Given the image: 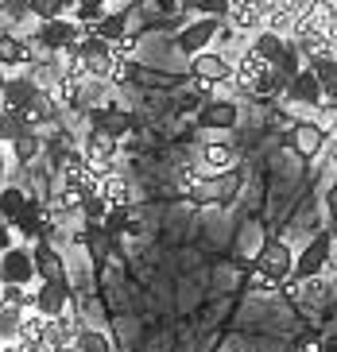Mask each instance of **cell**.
<instances>
[{"label": "cell", "instance_id": "2e32d148", "mask_svg": "<svg viewBox=\"0 0 337 352\" xmlns=\"http://www.w3.org/2000/svg\"><path fill=\"white\" fill-rule=\"evenodd\" d=\"M97 194H101L112 209H128V201H132L128 178H124V175H116L112 166H105V170H101V186H97Z\"/></svg>", "mask_w": 337, "mask_h": 352}, {"label": "cell", "instance_id": "7c38bea8", "mask_svg": "<svg viewBox=\"0 0 337 352\" xmlns=\"http://www.w3.org/2000/svg\"><path fill=\"white\" fill-rule=\"evenodd\" d=\"M43 97V89L35 82H31L28 74H16V78H8L4 82V109H16V113H23V109H31V104Z\"/></svg>", "mask_w": 337, "mask_h": 352}, {"label": "cell", "instance_id": "8fae6325", "mask_svg": "<svg viewBox=\"0 0 337 352\" xmlns=\"http://www.w3.org/2000/svg\"><path fill=\"white\" fill-rule=\"evenodd\" d=\"M82 155L97 166H112V159H116V135L105 132V128H90L82 140Z\"/></svg>", "mask_w": 337, "mask_h": 352}, {"label": "cell", "instance_id": "30bf717a", "mask_svg": "<svg viewBox=\"0 0 337 352\" xmlns=\"http://www.w3.org/2000/svg\"><path fill=\"white\" fill-rule=\"evenodd\" d=\"M236 104L233 101H205L202 109H198V128H205V132H229V128H236Z\"/></svg>", "mask_w": 337, "mask_h": 352}, {"label": "cell", "instance_id": "9c48e42d", "mask_svg": "<svg viewBox=\"0 0 337 352\" xmlns=\"http://www.w3.org/2000/svg\"><path fill=\"white\" fill-rule=\"evenodd\" d=\"M287 144L295 147V155L314 159L318 151H322V147L329 144V135H326V128H322V124L307 120V124H295V128H291V135H287Z\"/></svg>", "mask_w": 337, "mask_h": 352}, {"label": "cell", "instance_id": "4dcf8cb0", "mask_svg": "<svg viewBox=\"0 0 337 352\" xmlns=\"http://www.w3.org/2000/svg\"><path fill=\"white\" fill-rule=\"evenodd\" d=\"M326 213H329V221H337V178L326 186Z\"/></svg>", "mask_w": 337, "mask_h": 352}, {"label": "cell", "instance_id": "5bb4252c", "mask_svg": "<svg viewBox=\"0 0 337 352\" xmlns=\"http://www.w3.org/2000/svg\"><path fill=\"white\" fill-rule=\"evenodd\" d=\"M35 267H39V279L43 283H59L66 279V263H62L59 248H54L51 240H35Z\"/></svg>", "mask_w": 337, "mask_h": 352}, {"label": "cell", "instance_id": "7a4b0ae2", "mask_svg": "<svg viewBox=\"0 0 337 352\" xmlns=\"http://www.w3.org/2000/svg\"><path fill=\"white\" fill-rule=\"evenodd\" d=\"M334 236L329 232H322V236H314V240H307V248L298 252V259H295V279H318V275H326L329 271V259H334Z\"/></svg>", "mask_w": 337, "mask_h": 352}, {"label": "cell", "instance_id": "5b68a950", "mask_svg": "<svg viewBox=\"0 0 337 352\" xmlns=\"http://www.w3.org/2000/svg\"><path fill=\"white\" fill-rule=\"evenodd\" d=\"M35 310L47 314V318H62V314L74 310V290L70 279H59V283H43L35 287Z\"/></svg>", "mask_w": 337, "mask_h": 352}, {"label": "cell", "instance_id": "d6986e66", "mask_svg": "<svg viewBox=\"0 0 337 352\" xmlns=\"http://www.w3.org/2000/svg\"><path fill=\"white\" fill-rule=\"evenodd\" d=\"M47 329H51V318L39 314V310H28V314H23V325H20V341L47 344Z\"/></svg>", "mask_w": 337, "mask_h": 352}, {"label": "cell", "instance_id": "e0dca14e", "mask_svg": "<svg viewBox=\"0 0 337 352\" xmlns=\"http://www.w3.org/2000/svg\"><path fill=\"white\" fill-rule=\"evenodd\" d=\"M229 28L233 32H264V8L256 4V0H248V4H233V12H229Z\"/></svg>", "mask_w": 337, "mask_h": 352}, {"label": "cell", "instance_id": "f546056e", "mask_svg": "<svg viewBox=\"0 0 337 352\" xmlns=\"http://www.w3.org/2000/svg\"><path fill=\"white\" fill-rule=\"evenodd\" d=\"M112 58H136V35H124L121 43H112Z\"/></svg>", "mask_w": 337, "mask_h": 352}, {"label": "cell", "instance_id": "ba28073f", "mask_svg": "<svg viewBox=\"0 0 337 352\" xmlns=\"http://www.w3.org/2000/svg\"><path fill=\"white\" fill-rule=\"evenodd\" d=\"M298 28L322 32V35L334 39V32H337V4L334 0H310L307 8H303V16H298Z\"/></svg>", "mask_w": 337, "mask_h": 352}, {"label": "cell", "instance_id": "7402d4cb", "mask_svg": "<svg viewBox=\"0 0 337 352\" xmlns=\"http://www.w3.org/2000/svg\"><path fill=\"white\" fill-rule=\"evenodd\" d=\"M0 306H12V310H35V287L4 283V290H0Z\"/></svg>", "mask_w": 337, "mask_h": 352}, {"label": "cell", "instance_id": "836d02e7", "mask_svg": "<svg viewBox=\"0 0 337 352\" xmlns=\"http://www.w3.org/2000/svg\"><path fill=\"white\" fill-rule=\"evenodd\" d=\"M62 4H66V8H78V0H62Z\"/></svg>", "mask_w": 337, "mask_h": 352}, {"label": "cell", "instance_id": "cb8c5ba5", "mask_svg": "<svg viewBox=\"0 0 337 352\" xmlns=\"http://www.w3.org/2000/svg\"><path fill=\"white\" fill-rule=\"evenodd\" d=\"M74 349H78V352H116L109 337H105L101 329H90V325L78 329V344H74Z\"/></svg>", "mask_w": 337, "mask_h": 352}, {"label": "cell", "instance_id": "6da1fadb", "mask_svg": "<svg viewBox=\"0 0 337 352\" xmlns=\"http://www.w3.org/2000/svg\"><path fill=\"white\" fill-rule=\"evenodd\" d=\"M252 271H260L267 283L283 287V283L295 275V256H291V248H287L283 240H272V244H264V248H260V256H256Z\"/></svg>", "mask_w": 337, "mask_h": 352}, {"label": "cell", "instance_id": "9a60e30c", "mask_svg": "<svg viewBox=\"0 0 337 352\" xmlns=\"http://www.w3.org/2000/svg\"><path fill=\"white\" fill-rule=\"evenodd\" d=\"M267 70H272V63H264V58H260V54L248 47V51L236 58V74H233V78H236V85H241V89H248V94H252Z\"/></svg>", "mask_w": 337, "mask_h": 352}, {"label": "cell", "instance_id": "3957f363", "mask_svg": "<svg viewBox=\"0 0 337 352\" xmlns=\"http://www.w3.org/2000/svg\"><path fill=\"white\" fill-rule=\"evenodd\" d=\"M0 279H4V283H20V287H31V283L39 279L35 252H31L28 244H12V248H4V256H0Z\"/></svg>", "mask_w": 337, "mask_h": 352}, {"label": "cell", "instance_id": "44dd1931", "mask_svg": "<svg viewBox=\"0 0 337 352\" xmlns=\"http://www.w3.org/2000/svg\"><path fill=\"white\" fill-rule=\"evenodd\" d=\"M28 206H31V197L23 194L20 186H12V182H8V186H4V197H0V209H4V225H16V221H20V213H23Z\"/></svg>", "mask_w": 337, "mask_h": 352}, {"label": "cell", "instance_id": "8992f818", "mask_svg": "<svg viewBox=\"0 0 337 352\" xmlns=\"http://www.w3.org/2000/svg\"><path fill=\"white\" fill-rule=\"evenodd\" d=\"M233 74H236V66H229V58H225V54L205 51V54H194V58H190V78H194V82L217 85V82H229Z\"/></svg>", "mask_w": 337, "mask_h": 352}, {"label": "cell", "instance_id": "ffe728a7", "mask_svg": "<svg viewBox=\"0 0 337 352\" xmlns=\"http://www.w3.org/2000/svg\"><path fill=\"white\" fill-rule=\"evenodd\" d=\"M252 51L264 58V63H272V66H279V58H283V51H287V39L283 35H276V32H260L256 35V43H252Z\"/></svg>", "mask_w": 337, "mask_h": 352}, {"label": "cell", "instance_id": "484cf974", "mask_svg": "<svg viewBox=\"0 0 337 352\" xmlns=\"http://www.w3.org/2000/svg\"><path fill=\"white\" fill-rule=\"evenodd\" d=\"M66 4L62 0H31V16L39 23H47V20H66Z\"/></svg>", "mask_w": 337, "mask_h": 352}, {"label": "cell", "instance_id": "1f68e13d", "mask_svg": "<svg viewBox=\"0 0 337 352\" xmlns=\"http://www.w3.org/2000/svg\"><path fill=\"white\" fill-rule=\"evenodd\" d=\"M202 4L205 0H183V8H190V12H202Z\"/></svg>", "mask_w": 337, "mask_h": 352}, {"label": "cell", "instance_id": "f1b7e54d", "mask_svg": "<svg viewBox=\"0 0 337 352\" xmlns=\"http://www.w3.org/2000/svg\"><path fill=\"white\" fill-rule=\"evenodd\" d=\"M12 147V155H16V159H20V163H28V159H35V155H39V135H35V132H28V135H23V140H16V144H8Z\"/></svg>", "mask_w": 337, "mask_h": 352}, {"label": "cell", "instance_id": "603a6c76", "mask_svg": "<svg viewBox=\"0 0 337 352\" xmlns=\"http://www.w3.org/2000/svg\"><path fill=\"white\" fill-rule=\"evenodd\" d=\"M287 89H291V78H287L279 66H272V70L260 78V85H256L252 94L256 97H287Z\"/></svg>", "mask_w": 337, "mask_h": 352}, {"label": "cell", "instance_id": "4fadbf2b", "mask_svg": "<svg viewBox=\"0 0 337 352\" xmlns=\"http://www.w3.org/2000/svg\"><path fill=\"white\" fill-rule=\"evenodd\" d=\"M0 63H4V70H8V78H16V70H28L31 63H35V51H31V43H20L12 32H4V39H0Z\"/></svg>", "mask_w": 337, "mask_h": 352}, {"label": "cell", "instance_id": "4316f807", "mask_svg": "<svg viewBox=\"0 0 337 352\" xmlns=\"http://www.w3.org/2000/svg\"><path fill=\"white\" fill-rule=\"evenodd\" d=\"M93 32L101 35V39H109V43H121L124 35H132V32H128V23H124V16H112V12L97 23V28H93Z\"/></svg>", "mask_w": 337, "mask_h": 352}, {"label": "cell", "instance_id": "83f0119b", "mask_svg": "<svg viewBox=\"0 0 337 352\" xmlns=\"http://www.w3.org/2000/svg\"><path fill=\"white\" fill-rule=\"evenodd\" d=\"M310 70L318 74V82L326 85V89H334V85H337V54H326V58H318V63L310 66Z\"/></svg>", "mask_w": 337, "mask_h": 352}, {"label": "cell", "instance_id": "ac0fdd59", "mask_svg": "<svg viewBox=\"0 0 337 352\" xmlns=\"http://www.w3.org/2000/svg\"><path fill=\"white\" fill-rule=\"evenodd\" d=\"M233 166H236L233 144H205L202 147V170H210V175H225V170H233Z\"/></svg>", "mask_w": 337, "mask_h": 352}, {"label": "cell", "instance_id": "d4e9b609", "mask_svg": "<svg viewBox=\"0 0 337 352\" xmlns=\"http://www.w3.org/2000/svg\"><path fill=\"white\" fill-rule=\"evenodd\" d=\"M28 310H12V306H0V337L4 341H20V325Z\"/></svg>", "mask_w": 337, "mask_h": 352}, {"label": "cell", "instance_id": "52a82bcc", "mask_svg": "<svg viewBox=\"0 0 337 352\" xmlns=\"http://www.w3.org/2000/svg\"><path fill=\"white\" fill-rule=\"evenodd\" d=\"M287 101H295V104H307V109H318V104H326V85L318 82V74L303 70L291 78V89H287Z\"/></svg>", "mask_w": 337, "mask_h": 352}, {"label": "cell", "instance_id": "d6a6232c", "mask_svg": "<svg viewBox=\"0 0 337 352\" xmlns=\"http://www.w3.org/2000/svg\"><path fill=\"white\" fill-rule=\"evenodd\" d=\"M329 236H334V244H337V221H334V228H329Z\"/></svg>", "mask_w": 337, "mask_h": 352}, {"label": "cell", "instance_id": "277c9868", "mask_svg": "<svg viewBox=\"0 0 337 352\" xmlns=\"http://www.w3.org/2000/svg\"><path fill=\"white\" fill-rule=\"evenodd\" d=\"M225 20H214V16H198L194 23H186L183 32H178V51L183 54H190V58H194V54H205L210 51V47H214V39H217V28H221Z\"/></svg>", "mask_w": 337, "mask_h": 352}]
</instances>
